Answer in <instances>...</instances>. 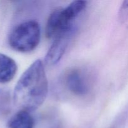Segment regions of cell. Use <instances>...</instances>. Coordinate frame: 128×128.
<instances>
[{"label":"cell","instance_id":"obj_1","mask_svg":"<svg viewBox=\"0 0 128 128\" xmlns=\"http://www.w3.org/2000/svg\"><path fill=\"white\" fill-rule=\"evenodd\" d=\"M48 92V82L43 63L38 60L23 72L16 83L14 102L21 110L34 111L42 105Z\"/></svg>","mask_w":128,"mask_h":128},{"label":"cell","instance_id":"obj_3","mask_svg":"<svg viewBox=\"0 0 128 128\" xmlns=\"http://www.w3.org/2000/svg\"><path fill=\"white\" fill-rule=\"evenodd\" d=\"M41 30L38 22L29 20L17 25L9 36V44L13 50L19 52H30L38 45Z\"/></svg>","mask_w":128,"mask_h":128},{"label":"cell","instance_id":"obj_5","mask_svg":"<svg viewBox=\"0 0 128 128\" xmlns=\"http://www.w3.org/2000/svg\"><path fill=\"white\" fill-rule=\"evenodd\" d=\"M65 83L68 89L76 95L83 96L89 91V85L86 78L83 72L79 70L69 71L65 78Z\"/></svg>","mask_w":128,"mask_h":128},{"label":"cell","instance_id":"obj_6","mask_svg":"<svg viewBox=\"0 0 128 128\" xmlns=\"http://www.w3.org/2000/svg\"><path fill=\"white\" fill-rule=\"evenodd\" d=\"M18 70L17 64L10 56L0 53V83H7L14 77Z\"/></svg>","mask_w":128,"mask_h":128},{"label":"cell","instance_id":"obj_4","mask_svg":"<svg viewBox=\"0 0 128 128\" xmlns=\"http://www.w3.org/2000/svg\"><path fill=\"white\" fill-rule=\"evenodd\" d=\"M74 30L73 26L61 32L55 38L45 57V61L47 64L55 65L61 60L72 39Z\"/></svg>","mask_w":128,"mask_h":128},{"label":"cell","instance_id":"obj_2","mask_svg":"<svg viewBox=\"0 0 128 128\" xmlns=\"http://www.w3.org/2000/svg\"><path fill=\"white\" fill-rule=\"evenodd\" d=\"M87 6L85 1H75L64 8H58L50 15L46 26L48 38H55L61 32L73 27V22Z\"/></svg>","mask_w":128,"mask_h":128},{"label":"cell","instance_id":"obj_7","mask_svg":"<svg viewBox=\"0 0 128 128\" xmlns=\"http://www.w3.org/2000/svg\"><path fill=\"white\" fill-rule=\"evenodd\" d=\"M8 128H34V121L28 111L20 110L9 121Z\"/></svg>","mask_w":128,"mask_h":128}]
</instances>
